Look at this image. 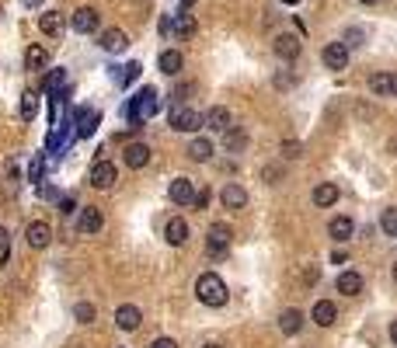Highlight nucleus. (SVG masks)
Segmentation results:
<instances>
[{
    "label": "nucleus",
    "mask_w": 397,
    "mask_h": 348,
    "mask_svg": "<svg viewBox=\"0 0 397 348\" xmlns=\"http://www.w3.org/2000/svg\"><path fill=\"white\" fill-rule=\"evenodd\" d=\"M122 164L133 167V171L147 167V164H150V146H147V143H129V146L122 150Z\"/></svg>",
    "instance_id": "obj_14"
},
{
    "label": "nucleus",
    "mask_w": 397,
    "mask_h": 348,
    "mask_svg": "<svg viewBox=\"0 0 397 348\" xmlns=\"http://www.w3.org/2000/svg\"><path fill=\"white\" fill-rule=\"evenodd\" d=\"M157 67H160V74L175 77V74H182V67H185V56H182L178 49H164L160 60H157Z\"/></svg>",
    "instance_id": "obj_17"
},
{
    "label": "nucleus",
    "mask_w": 397,
    "mask_h": 348,
    "mask_svg": "<svg viewBox=\"0 0 397 348\" xmlns=\"http://www.w3.org/2000/svg\"><path fill=\"white\" fill-rule=\"evenodd\" d=\"M70 25H74V32H81V35H94L98 25H101V14H98L94 8H77L74 18H70Z\"/></svg>",
    "instance_id": "obj_9"
},
{
    "label": "nucleus",
    "mask_w": 397,
    "mask_h": 348,
    "mask_svg": "<svg viewBox=\"0 0 397 348\" xmlns=\"http://www.w3.org/2000/svg\"><path fill=\"white\" fill-rule=\"evenodd\" d=\"M39 28H42L45 35H60V32H63V14H60V11H42V14H39Z\"/></svg>",
    "instance_id": "obj_29"
},
{
    "label": "nucleus",
    "mask_w": 397,
    "mask_h": 348,
    "mask_svg": "<svg viewBox=\"0 0 397 348\" xmlns=\"http://www.w3.org/2000/svg\"><path fill=\"white\" fill-rule=\"evenodd\" d=\"M282 164H268V167H261V182H268V185H279L282 182Z\"/></svg>",
    "instance_id": "obj_36"
},
{
    "label": "nucleus",
    "mask_w": 397,
    "mask_h": 348,
    "mask_svg": "<svg viewBox=\"0 0 397 348\" xmlns=\"http://www.w3.org/2000/svg\"><path fill=\"white\" fill-rule=\"evenodd\" d=\"M189 157H192V160H199V164H206V160L213 157V143H209L206 136H195V140L189 143Z\"/></svg>",
    "instance_id": "obj_30"
},
{
    "label": "nucleus",
    "mask_w": 397,
    "mask_h": 348,
    "mask_svg": "<svg viewBox=\"0 0 397 348\" xmlns=\"http://www.w3.org/2000/svg\"><path fill=\"white\" fill-rule=\"evenodd\" d=\"M293 84H297L293 74H275V87H279V91H286V87H293Z\"/></svg>",
    "instance_id": "obj_40"
},
{
    "label": "nucleus",
    "mask_w": 397,
    "mask_h": 348,
    "mask_svg": "<svg viewBox=\"0 0 397 348\" xmlns=\"http://www.w3.org/2000/svg\"><path fill=\"white\" fill-rule=\"evenodd\" d=\"M150 348H178V341H175V338H157Z\"/></svg>",
    "instance_id": "obj_45"
},
{
    "label": "nucleus",
    "mask_w": 397,
    "mask_h": 348,
    "mask_svg": "<svg viewBox=\"0 0 397 348\" xmlns=\"http://www.w3.org/2000/svg\"><path fill=\"white\" fill-rule=\"evenodd\" d=\"M94 314H98L94 303H77V307H74V320H77V324H91Z\"/></svg>",
    "instance_id": "obj_35"
},
{
    "label": "nucleus",
    "mask_w": 397,
    "mask_h": 348,
    "mask_svg": "<svg viewBox=\"0 0 397 348\" xmlns=\"http://www.w3.org/2000/svg\"><path fill=\"white\" fill-rule=\"evenodd\" d=\"M363 39H366L363 28H349V32H345V45H363Z\"/></svg>",
    "instance_id": "obj_38"
},
{
    "label": "nucleus",
    "mask_w": 397,
    "mask_h": 348,
    "mask_svg": "<svg viewBox=\"0 0 397 348\" xmlns=\"http://www.w3.org/2000/svg\"><path fill=\"white\" fill-rule=\"evenodd\" d=\"M202 348H219V345H202Z\"/></svg>",
    "instance_id": "obj_52"
},
{
    "label": "nucleus",
    "mask_w": 397,
    "mask_h": 348,
    "mask_svg": "<svg viewBox=\"0 0 397 348\" xmlns=\"http://www.w3.org/2000/svg\"><path fill=\"white\" fill-rule=\"evenodd\" d=\"M8 251H11V234H8L4 226H0V258H4Z\"/></svg>",
    "instance_id": "obj_42"
},
{
    "label": "nucleus",
    "mask_w": 397,
    "mask_h": 348,
    "mask_svg": "<svg viewBox=\"0 0 397 348\" xmlns=\"http://www.w3.org/2000/svg\"><path fill=\"white\" fill-rule=\"evenodd\" d=\"M167 195H171L175 206H192V202H195V185H192V178H175L171 188H167Z\"/></svg>",
    "instance_id": "obj_11"
},
{
    "label": "nucleus",
    "mask_w": 397,
    "mask_h": 348,
    "mask_svg": "<svg viewBox=\"0 0 397 348\" xmlns=\"http://www.w3.org/2000/svg\"><path fill=\"white\" fill-rule=\"evenodd\" d=\"M230 241H234V230L226 226V223H213L209 226V237H206V254L209 258H226Z\"/></svg>",
    "instance_id": "obj_3"
},
{
    "label": "nucleus",
    "mask_w": 397,
    "mask_h": 348,
    "mask_svg": "<svg viewBox=\"0 0 397 348\" xmlns=\"http://www.w3.org/2000/svg\"><path fill=\"white\" fill-rule=\"evenodd\" d=\"M219 199H223V206L226 209H244L248 206V192L241 188V185H223V192H219Z\"/></svg>",
    "instance_id": "obj_21"
},
{
    "label": "nucleus",
    "mask_w": 397,
    "mask_h": 348,
    "mask_svg": "<svg viewBox=\"0 0 397 348\" xmlns=\"http://www.w3.org/2000/svg\"><path fill=\"white\" fill-rule=\"evenodd\" d=\"M310 317H314V324L331 327V324H334V317H338V307H334L331 300H317V303H314V310H310Z\"/></svg>",
    "instance_id": "obj_23"
},
{
    "label": "nucleus",
    "mask_w": 397,
    "mask_h": 348,
    "mask_svg": "<svg viewBox=\"0 0 397 348\" xmlns=\"http://www.w3.org/2000/svg\"><path fill=\"white\" fill-rule=\"evenodd\" d=\"M60 213H63V216H74V213H77V199H74V195H63V199H60Z\"/></svg>",
    "instance_id": "obj_39"
},
{
    "label": "nucleus",
    "mask_w": 397,
    "mask_h": 348,
    "mask_svg": "<svg viewBox=\"0 0 397 348\" xmlns=\"http://www.w3.org/2000/svg\"><path fill=\"white\" fill-rule=\"evenodd\" d=\"M25 237H28V248L42 251V248H49V244H52V226H49L45 219H32V223H28V230H25Z\"/></svg>",
    "instance_id": "obj_7"
},
{
    "label": "nucleus",
    "mask_w": 397,
    "mask_h": 348,
    "mask_svg": "<svg viewBox=\"0 0 397 348\" xmlns=\"http://www.w3.org/2000/svg\"><path fill=\"white\" fill-rule=\"evenodd\" d=\"M74 126H77L74 133H77L81 140L94 136V129L101 126V111H98V108H81V111H77V119H74Z\"/></svg>",
    "instance_id": "obj_10"
},
{
    "label": "nucleus",
    "mask_w": 397,
    "mask_h": 348,
    "mask_svg": "<svg viewBox=\"0 0 397 348\" xmlns=\"http://www.w3.org/2000/svg\"><path fill=\"white\" fill-rule=\"evenodd\" d=\"M105 52H122L126 45H129V35L122 32V28H108V32H101V42H98Z\"/></svg>",
    "instance_id": "obj_18"
},
{
    "label": "nucleus",
    "mask_w": 397,
    "mask_h": 348,
    "mask_svg": "<svg viewBox=\"0 0 397 348\" xmlns=\"http://www.w3.org/2000/svg\"><path fill=\"white\" fill-rule=\"evenodd\" d=\"M136 4H150V0H136Z\"/></svg>",
    "instance_id": "obj_53"
},
{
    "label": "nucleus",
    "mask_w": 397,
    "mask_h": 348,
    "mask_svg": "<svg viewBox=\"0 0 397 348\" xmlns=\"http://www.w3.org/2000/svg\"><path fill=\"white\" fill-rule=\"evenodd\" d=\"M116 182H119V167L111 164V160H98V164L91 167V185H94L98 192L116 188Z\"/></svg>",
    "instance_id": "obj_5"
},
{
    "label": "nucleus",
    "mask_w": 397,
    "mask_h": 348,
    "mask_svg": "<svg viewBox=\"0 0 397 348\" xmlns=\"http://www.w3.org/2000/svg\"><path fill=\"white\" fill-rule=\"evenodd\" d=\"M369 91H373L376 98H390V94H394L390 74H373V77H369Z\"/></svg>",
    "instance_id": "obj_32"
},
{
    "label": "nucleus",
    "mask_w": 397,
    "mask_h": 348,
    "mask_svg": "<svg viewBox=\"0 0 397 348\" xmlns=\"http://www.w3.org/2000/svg\"><path fill=\"white\" fill-rule=\"evenodd\" d=\"M101 226H105V213L101 209H94V206L81 209V219H77V234L81 237H94Z\"/></svg>",
    "instance_id": "obj_8"
},
{
    "label": "nucleus",
    "mask_w": 397,
    "mask_h": 348,
    "mask_svg": "<svg viewBox=\"0 0 397 348\" xmlns=\"http://www.w3.org/2000/svg\"><path fill=\"white\" fill-rule=\"evenodd\" d=\"M272 45H275V56H279V60H297L300 49H303V42H300L297 35H279Z\"/></svg>",
    "instance_id": "obj_16"
},
{
    "label": "nucleus",
    "mask_w": 397,
    "mask_h": 348,
    "mask_svg": "<svg viewBox=\"0 0 397 348\" xmlns=\"http://www.w3.org/2000/svg\"><path fill=\"white\" fill-rule=\"evenodd\" d=\"M359 4H366V8H373V4H380V0H359Z\"/></svg>",
    "instance_id": "obj_51"
},
{
    "label": "nucleus",
    "mask_w": 397,
    "mask_h": 348,
    "mask_svg": "<svg viewBox=\"0 0 397 348\" xmlns=\"http://www.w3.org/2000/svg\"><path fill=\"white\" fill-rule=\"evenodd\" d=\"M300 327H303V310H297V307L282 310V317H279V331L282 334H300Z\"/></svg>",
    "instance_id": "obj_25"
},
{
    "label": "nucleus",
    "mask_w": 397,
    "mask_h": 348,
    "mask_svg": "<svg viewBox=\"0 0 397 348\" xmlns=\"http://www.w3.org/2000/svg\"><path fill=\"white\" fill-rule=\"evenodd\" d=\"M42 174H45V164L35 160V164H32V182H42Z\"/></svg>",
    "instance_id": "obj_44"
},
{
    "label": "nucleus",
    "mask_w": 397,
    "mask_h": 348,
    "mask_svg": "<svg viewBox=\"0 0 397 348\" xmlns=\"http://www.w3.org/2000/svg\"><path fill=\"white\" fill-rule=\"evenodd\" d=\"M390 84H394V94H397V70L390 74Z\"/></svg>",
    "instance_id": "obj_50"
},
{
    "label": "nucleus",
    "mask_w": 397,
    "mask_h": 348,
    "mask_svg": "<svg viewBox=\"0 0 397 348\" xmlns=\"http://www.w3.org/2000/svg\"><path fill=\"white\" fill-rule=\"evenodd\" d=\"M223 146L230 150V153H241V150L248 146V133H244L241 126H230V129L223 133Z\"/></svg>",
    "instance_id": "obj_27"
},
{
    "label": "nucleus",
    "mask_w": 397,
    "mask_h": 348,
    "mask_svg": "<svg viewBox=\"0 0 397 348\" xmlns=\"http://www.w3.org/2000/svg\"><path fill=\"white\" fill-rule=\"evenodd\" d=\"M21 122H35L39 119V94L35 91H21Z\"/></svg>",
    "instance_id": "obj_28"
},
{
    "label": "nucleus",
    "mask_w": 397,
    "mask_h": 348,
    "mask_svg": "<svg viewBox=\"0 0 397 348\" xmlns=\"http://www.w3.org/2000/svg\"><path fill=\"white\" fill-rule=\"evenodd\" d=\"M157 111H160V98H157V91H153V87H143L136 98H129V105H126V119L133 122V129H140L147 119H153Z\"/></svg>",
    "instance_id": "obj_1"
},
{
    "label": "nucleus",
    "mask_w": 397,
    "mask_h": 348,
    "mask_svg": "<svg viewBox=\"0 0 397 348\" xmlns=\"http://www.w3.org/2000/svg\"><path fill=\"white\" fill-rule=\"evenodd\" d=\"M42 91L52 94V98H63V91H67V70H49L45 80H42Z\"/></svg>",
    "instance_id": "obj_24"
},
{
    "label": "nucleus",
    "mask_w": 397,
    "mask_h": 348,
    "mask_svg": "<svg viewBox=\"0 0 397 348\" xmlns=\"http://www.w3.org/2000/svg\"><path fill=\"white\" fill-rule=\"evenodd\" d=\"M143 74V67L133 60V63H126V67H116V74H111V77H116V84H122V87H129L136 77Z\"/></svg>",
    "instance_id": "obj_31"
},
{
    "label": "nucleus",
    "mask_w": 397,
    "mask_h": 348,
    "mask_svg": "<svg viewBox=\"0 0 397 348\" xmlns=\"http://www.w3.org/2000/svg\"><path fill=\"white\" fill-rule=\"evenodd\" d=\"M195 209H206L209 206V188H202V192H195V202H192Z\"/></svg>",
    "instance_id": "obj_43"
},
{
    "label": "nucleus",
    "mask_w": 397,
    "mask_h": 348,
    "mask_svg": "<svg viewBox=\"0 0 397 348\" xmlns=\"http://www.w3.org/2000/svg\"><path fill=\"white\" fill-rule=\"evenodd\" d=\"M380 226H383V234H387V237H397V206L383 209V216H380Z\"/></svg>",
    "instance_id": "obj_34"
},
{
    "label": "nucleus",
    "mask_w": 397,
    "mask_h": 348,
    "mask_svg": "<svg viewBox=\"0 0 397 348\" xmlns=\"http://www.w3.org/2000/svg\"><path fill=\"white\" fill-rule=\"evenodd\" d=\"M303 282H307V285H314V282H317V268H314V265H307V272H303Z\"/></svg>",
    "instance_id": "obj_46"
},
{
    "label": "nucleus",
    "mask_w": 397,
    "mask_h": 348,
    "mask_svg": "<svg viewBox=\"0 0 397 348\" xmlns=\"http://www.w3.org/2000/svg\"><path fill=\"white\" fill-rule=\"evenodd\" d=\"M321 60H324V67L328 70H345L349 67V45L345 42H328L324 45V52H321Z\"/></svg>",
    "instance_id": "obj_6"
},
{
    "label": "nucleus",
    "mask_w": 397,
    "mask_h": 348,
    "mask_svg": "<svg viewBox=\"0 0 397 348\" xmlns=\"http://www.w3.org/2000/svg\"><path fill=\"white\" fill-rule=\"evenodd\" d=\"M171 129L175 133H195V129H202V115L189 105H175L171 108Z\"/></svg>",
    "instance_id": "obj_4"
},
{
    "label": "nucleus",
    "mask_w": 397,
    "mask_h": 348,
    "mask_svg": "<svg viewBox=\"0 0 397 348\" xmlns=\"http://www.w3.org/2000/svg\"><path fill=\"white\" fill-rule=\"evenodd\" d=\"M303 153V146L297 143V140H286V143H282V157H286V160H297Z\"/></svg>",
    "instance_id": "obj_37"
},
{
    "label": "nucleus",
    "mask_w": 397,
    "mask_h": 348,
    "mask_svg": "<svg viewBox=\"0 0 397 348\" xmlns=\"http://www.w3.org/2000/svg\"><path fill=\"white\" fill-rule=\"evenodd\" d=\"M189 94H195V84H178V87H175V105L185 101Z\"/></svg>",
    "instance_id": "obj_41"
},
{
    "label": "nucleus",
    "mask_w": 397,
    "mask_h": 348,
    "mask_svg": "<svg viewBox=\"0 0 397 348\" xmlns=\"http://www.w3.org/2000/svg\"><path fill=\"white\" fill-rule=\"evenodd\" d=\"M328 234H331V241L345 244V241H352V237H356V223H352L349 216H334V219L328 223Z\"/></svg>",
    "instance_id": "obj_13"
},
{
    "label": "nucleus",
    "mask_w": 397,
    "mask_h": 348,
    "mask_svg": "<svg viewBox=\"0 0 397 348\" xmlns=\"http://www.w3.org/2000/svg\"><path fill=\"white\" fill-rule=\"evenodd\" d=\"M175 35L178 39H192L195 35V18L192 14H178L175 18Z\"/></svg>",
    "instance_id": "obj_33"
},
{
    "label": "nucleus",
    "mask_w": 397,
    "mask_h": 348,
    "mask_svg": "<svg viewBox=\"0 0 397 348\" xmlns=\"http://www.w3.org/2000/svg\"><path fill=\"white\" fill-rule=\"evenodd\" d=\"M394 279H397V265H394Z\"/></svg>",
    "instance_id": "obj_54"
},
{
    "label": "nucleus",
    "mask_w": 397,
    "mask_h": 348,
    "mask_svg": "<svg viewBox=\"0 0 397 348\" xmlns=\"http://www.w3.org/2000/svg\"><path fill=\"white\" fill-rule=\"evenodd\" d=\"M39 195H42V199H56V192H52L49 185H42V188H39Z\"/></svg>",
    "instance_id": "obj_47"
},
{
    "label": "nucleus",
    "mask_w": 397,
    "mask_h": 348,
    "mask_svg": "<svg viewBox=\"0 0 397 348\" xmlns=\"http://www.w3.org/2000/svg\"><path fill=\"white\" fill-rule=\"evenodd\" d=\"M338 202V185L334 182H321L317 188H314V206L317 209H331Z\"/></svg>",
    "instance_id": "obj_22"
},
{
    "label": "nucleus",
    "mask_w": 397,
    "mask_h": 348,
    "mask_svg": "<svg viewBox=\"0 0 397 348\" xmlns=\"http://www.w3.org/2000/svg\"><path fill=\"white\" fill-rule=\"evenodd\" d=\"M140 320H143V314H140V307H133V303H122V307L116 310V324H119L122 331H136Z\"/></svg>",
    "instance_id": "obj_19"
},
{
    "label": "nucleus",
    "mask_w": 397,
    "mask_h": 348,
    "mask_svg": "<svg viewBox=\"0 0 397 348\" xmlns=\"http://www.w3.org/2000/svg\"><path fill=\"white\" fill-rule=\"evenodd\" d=\"M338 293H345V296L363 293V275L359 272H342L338 275Z\"/></svg>",
    "instance_id": "obj_26"
},
{
    "label": "nucleus",
    "mask_w": 397,
    "mask_h": 348,
    "mask_svg": "<svg viewBox=\"0 0 397 348\" xmlns=\"http://www.w3.org/2000/svg\"><path fill=\"white\" fill-rule=\"evenodd\" d=\"M21 4H25V8H32V11H35V8H42V0H21Z\"/></svg>",
    "instance_id": "obj_48"
},
{
    "label": "nucleus",
    "mask_w": 397,
    "mask_h": 348,
    "mask_svg": "<svg viewBox=\"0 0 397 348\" xmlns=\"http://www.w3.org/2000/svg\"><path fill=\"white\" fill-rule=\"evenodd\" d=\"M164 237H167V244H171V248H182V244L189 241V223H185L182 216L167 219V226H164Z\"/></svg>",
    "instance_id": "obj_15"
},
{
    "label": "nucleus",
    "mask_w": 397,
    "mask_h": 348,
    "mask_svg": "<svg viewBox=\"0 0 397 348\" xmlns=\"http://www.w3.org/2000/svg\"><path fill=\"white\" fill-rule=\"evenodd\" d=\"M45 67H49V49H42V45H28V49H25V70L39 74V70H45Z\"/></svg>",
    "instance_id": "obj_20"
},
{
    "label": "nucleus",
    "mask_w": 397,
    "mask_h": 348,
    "mask_svg": "<svg viewBox=\"0 0 397 348\" xmlns=\"http://www.w3.org/2000/svg\"><path fill=\"white\" fill-rule=\"evenodd\" d=\"M195 296H199V303H206V307H223V303H226V282H223L216 272H206V275H199V282H195Z\"/></svg>",
    "instance_id": "obj_2"
},
{
    "label": "nucleus",
    "mask_w": 397,
    "mask_h": 348,
    "mask_svg": "<svg viewBox=\"0 0 397 348\" xmlns=\"http://www.w3.org/2000/svg\"><path fill=\"white\" fill-rule=\"evenodd\" d=\"M390 341H394V345H397V320H394V324H390Z\"/></svg>",
    "instance_id": "obj_49"
},
{
    "label": "nucleus",
    "mask_w": 397,
    "mask_h": 348,
    "mask_svg": "<svg viewBox=\"0 0 397 348\" xmlns=\"http://www.w3.org/2000/svg\"><path fill=\"white\" fill-rule=\"evenodd\" d=\"M202 126L213 129V133H226L234 122H230V111H226L223 105H216V108H209V111L202 115Z\"/></svg>",
    "instance_id": "obj_12"
}]
</instances>
